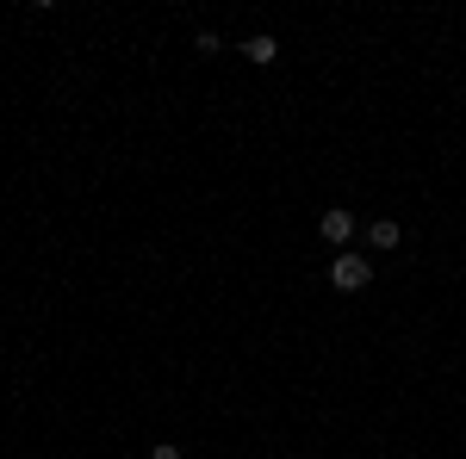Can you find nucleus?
<instances>
[{"label": "nucleus", "instance_id": "nucleus-3", "mask_svg": "<svg viewBox=\"0 0 466 459\" xmlns=\"http://www.w3.org/2000/svg\"><path fill=\"white\" fill-rule=\"evenodd\" d=\"M398 236H404V230H398L392 217H373V224H367V243L373 248H398Z\"/></svg>", "mask_w": 466, "mask_h": 459}, {"label": "nucleus", "instance_id": "nucleus-1", "mask_svg": "<svg viewBox=\"0 0 466 459\" xmlns=\"http://www.w3.org/2000/svg\"><path fill=\"white\" fill-rule=\"evenodd\" d=\"M367 280H373L367 254H336V267H329V285H336V292H360Z\"/></svg>", "mask_w": 466, "mask_h": 459}, {"label": "nucleus", "instance_id": "nucleus-2", "mask_svg": "<svg viewBox=\"0 0 466 459\" xmlns=\"http://www.w3.org/2000/svg\"><path fill=\"white\" fill-rule=\"evenodd\" d=\"M318 230H323V243H349V236H355V217L342 212V205H329V212L318 217Z\"/></svg>", "mask_w": 466, "mask_h": 459}, {"label": "nucleus", "instance_id": "nucleus-5", "mask_svg": "<svg viewBox=\"0 0 466 459\" xmlns=\"http://www.w3.org/2000/svg\"><path fill=\"white\" fill-rule=\"evenodd\" d=\"M149 459H180V447H168V441H162V447H149Z\"/></svg>", "mask_w": 466, "mask_h": 459}, {"label": "nucleus", "instance_id": "nucleus-4", "mask_svg": "<svg viewBox=\"0 0 466 459\" xmlns=\"http://www.w3.org/2000/svg\"><path fill=\"white\" fill-rule=\"evenodd\" d=\"M243 56H249V63H261V69H268V63H274V56H280V44H274V37L261 32V37H249V44H243Z\"/></svg>", "mask_w": 466, "mask_h": 459}]
</instances>
